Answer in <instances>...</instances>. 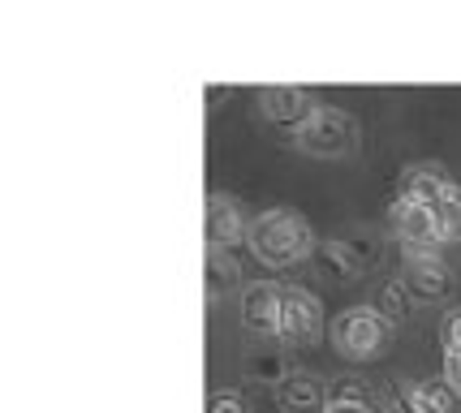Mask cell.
I'll return each mask as SVG.
<instances>
[{
	"label": "cell",
	"instance_id": "cell-24",
	"mask_svg": "<svg viewBox=\"0 0 461 413\" xmlns=\"http://www.w3.org/2000/svg\"><path fill=\"white\" fill-rule=\"evenodd\" d=\"M323 413H375L371 405H328Z\"/></svg>",
	"mask_w": 461,
	"mask_h": 413
},
{
	"label": "cell",
	"instance_id": "cell-17",
	"mask_svg": "<svg viewBox=\"0 0 461 413\" xmlns=\"http://www.w3.org/2000/svg\"><path fill=\"white\" fill-rule=\"evenodd\" d=\"M436 224H440V241H461V185L436 202Z\"/></svg>",
	"mask_w": 461,
	"mask_h": 413
},
{
	"label": "cell",
	"instance_id": "cell-18",
	"mask_svg": "<svg viewBox=\"0 0 461 413\" xmlns=\"http://www.w3.org/2000/svg\"><path fill=\"white\" fill-rule=\"evenodd\" d=\"M328 405H375V396L358 379H341V383L328 388Z\"/></svg>",
	"mask_w": 461,
	"mask_h": 413
},
{
	"label": "cell",
	"instance_id": "cell-22",
	"mask_svg": "<svg viewBox=\"0 0 461 413\" xmlns=\"http://www.w3.org/2000/svg\"><path fill=\"white\" fill-rule=\"evenodd\" d=\"M440 340H444V354H461V310L444 315V323H440Z\"/></svg>",
	"mask_w": 461,
	"mask_h": 413
},
{
	"label": "cell",
	"instance_id": "cell-11",
	"mask_svg": "<svg viewBox=\"0 0 461 413\" xmlns=\"http://www.w3.org/2000/svg\"><path fill=\"white\" fill-rule=\"evenodd\" d=\"M453 185H457V181L448 177V168H444V164H410V168L402 173L397 198H414V202L436 207V202H440Z\"/></svg>",
	"mask_w": 461,
	"mask_h": 413
},
{
	"label": "cell",
	"instance_id": "cell-23",
	"mask_svg": "<svg viewBox=\"0 0 461 413\" xmlns=\"http://www.w3.org/2000/svg\"><path fill=\"white\" fill-rule=\"evenodd\" d=\"M444 379L461 392V354H444Z\"/></svg>",
	"mask_w": 461,
	"mask_h": 413
},
{
	"label": "cell",
	"instance_id": "cell-3",
	"mask_svg": "<svg viewBox=\"0 0 461 413\" xmlns=\"http://www.w3.org/2000/svg\"><path fill=\"white\" fill-rule=\"evenodd\" d=\"M294 142H298V151H306L315 159H341L358 147V121L349 117L345 108L323 103L320 112L294 134Z\"/></svg>",
	"mask_w": 461,
	"mask_h": 413
},
{
	"label": "cell",
	"instance_id": "cell-13",
	"mask_svg": "<svg viewBox=\"0 0 461 413\" xmlns=\"http://www.w3.org/2000/svg\"><path fill=\"white\" fill-rule=\"evenodd\" d=\"M315 263H320V272L328 275V280H358V275H366L358 267V258L345 250L341 237H332V241H320V250H315Z\"/></svg>",
	"mask_w": 461,
	"mask_h": 413
},
{
	"label": "cell",
	"instance_id": "cell-9",
	"mask_svg": "<svg viewBox=\"0 0 461 413\" xmlns=\"http://www.w3.org/2000/svg\"><path fill=\"white\" fill-rule=\"evenodd\" d=\"M402 280L410 284L414 301H427V306H440V301H448V293L457 289V275H453V267H448L440 255L405 258Z\"/></svg>",
	"mask_w": 461,
	"mask_h": 413
},
{
	"label": "cell",
	"instance_id": "cell-6",
	"mask_svg": "<svg viewBox=\"0 0 461 413\" xmlns=\"http://www.w3.org/2000/svg\"><path fill=\"white\" fill-rule=\"evenodd\" d=\"M285 293L289 289L276 280H250L241 289V328L250 336H281Z\"/></svg>",
	"mask_w": 461,
	"mask_h": 413
},
{
	"label": "cell",
	"instance_id": "cell-12",
	"mask_svg": "<svg viewBox=\"0 0 461 413\" xmlns=\"http://www.w3.org/2000/svg\"><path fill=\"white\" fill-rule=\"evenodd\" d=\"M203 284H207V301H221L224 293L246 289V284H241V263L229 255V250H207V263H203Z\"/></svg>",
	"mask_w": 461,
	"mask_h": 413
},
{
	"label": "cell",
	"instance_id": "cell-15",
	"mask_svg": "<svg viewBox=\"0 0 461 413\" xmlns=\"http://www.w3.org/2000/svg\"><path fill=\"white\" fill-rule=\"evenodd\" d=\"M414 396H419L431 413H461V392L444 374L440 379H419V383H414Z\"/></svg>",
	"mask_w": 461,
	"mask_h": 413
},
{
	"label": "cell",
	"instance_id": "cell-19",
	"mask_svg": "<svg viewBox=\"0 0 461 413\" xmlns=\"http://www.w3.org/2000/svg\"><path fill=\"white\" fill-rule=\"evenodd\" d=\"M384 409L388 413H431L419 396H414V388H388V392H384Z\"/></svg>",
	"mask_w": 461,
	"mask_h": 413
},
{
	"label": "cell",
	"instance_id": "cell-4",
	"mask_svg": "<svg viewBox=\"0 0 461 413\" xmlns=\"http://www.w3.org/2000/svg\"><path fill=\"white\" fill-rule=\"evenodd\" d=\"M393 237L402 241L405 258L419 255H440V224H436V207L414 202V198H393V211H388Z\"/></svg>",
	"mask_w": 461,
	"mask_h": 413
},
{
	"label": "cell",
	"instance_id": "cell-10",
	"mask_svg": "<svg viewBox=\"0 0 461 413\" xmlns=\"http://www.w3.org/2000/svg\"><path fill=\"white\" fill-rule=\"evenodd\" d=\"M276 405L285 413H323L328 409V388L320 374L311 371H289L276 383Z\"/></svg>",
	"mask_w": 461,
	"mask_h": 413
},
{
	"label": "cell",
	"instance_id": "cell-20",
	"mask_svg": "<svg viewBox=\"0 0 461 413\" xmlns=\"http://www.w3.org/2000/svg\"><path fill=\"white\" fill-rule=\"evenodd\" d=\"M246 371L255 374V379H272V383H281L285 374H289V366L281 362V354H259L246 362Z\"/></svg>",
	"mask_w": 461,
	"mask_h": 413
},
{
	"label": "cell",
	"instance_id": "cell-1",
	"mask_svg": "<svg viewBox=\"0 0 461 413\" xmlns=\"http://www.w3.org/2000/svg\"><path fill=\"white\" fill-rule=\"evenodd\" d=\"M246 246H250V255L259 258L263 267L285 272V267H298V263H306V258H315L320 237H315V229H311V220H302L298 211L272 207V211H259V216H255Z\"/></svg>",
	"mask_w": 461,
	"mask_h": 413
},
{
	"label": "cell",
	"instance_id": "cell-7",
	"mask_svg": "<svg viewBox=\"0 0 461 413\" xmlns=\"http://www.w3.org/2000/svg\"><path fill=\"white\" fill-rule=\"evenodd\" d=\"M323 332V301L311 289H289L285 293V315H281V345L289 349H302V345H315Z\"/></svg>",
	"mask_w": 461,
	"mask_h": 413
},
{
	"label": "cell",
	"instance_id": "cell-5",
	"mask_svg": "<svg viewBox=\"0 0 461 413\" xmlns=\"http://www.w3.org/2000/svg\"><path fill=\"white\" fill-rule=\"evenodd\" d=\"M259 99V112L272 125H285V130H294L298 134L306 121L320 112L323 103L315 99V91H306V86H294V82H276V86H259L255 91Z\"/></svg>",
	"mask_w": 461,
	"mask_h": 413
},
{
	"label": "cell",
	"instance_id": "cell-2",
	"mask_svg": "<svg viewBox=\"0 0 461 413\" xmlns=\"http://www.w3.org/2000/svg\"><path fill=\"white\" fill-rule=\"evenodd\" d=\"M332 349L345 357V362H375L393 349V336H397V323L384 319L375 306H349L332 319Z\"/></svg>",
	"mask_w": 461,
	"mask_h": 413
},
{
	"label": "cell",
	"instance_id": "cell-21",
	"mask_svg": "<svg viewBox=\"0 0 461 413\" xmlns=\"http://www.w3.org/2000/svg\"><path fill=\"white\" fill-rule=\"evenodd\" d=\"M207 413H250V400L241 392H233V388H221L207 400Z\"/></svg>",
	"mask_w": 461,
	"mask_h": 413
},
{
	"label": "cell",
	"instance_id": "cell-14",
	"mask_svg": "<svg viewBox=\"0 0 461 413\" xmlns=\"http://www.w3.org/2000/svg\"><path fill=\"white\" fill-rule=\"evenodd\" d=\"M375 310H380L384 319H393V323H405V319L414 315V293H410V284H405L402 275H393V280L380 284Z\"/></svg>",
	"mask_w": 461,
	"mask_h": 413
},
{
	"label": "cell",
	"instance_id": "cell-8",
	"mask_svg": "<svg viewBox=\"0 0 461 413\" xmlns=\"http://www.w3.org/2000/svg\"><path fill=\"white\" fill-rule=\"evenodd\" d=\"M255 220L246 216L238 198L229 194H207V211H203V233H207V250H229L241 237H250Z\"/></svg>",
	"mask_w": 461,
	"mask_h": 413
},
{
	"label": "cell",
	"instance_id": "cell-16",
	"mask_svg": "<svg viewBox=\"0 0 461 413\" xmlns=\"http://www.w3.org/2000/svg\"><path fill=\"white\" fill-rule=\"evenodd\" d=\"M341 241H345V250L358 258V267L362 272H371L375 263H380V255H384V246H380V237L371 233V229H349V233H341Z\"/></svg>",
	"mask_w": 461,
	"mask_h": 413
}]
</instances>
